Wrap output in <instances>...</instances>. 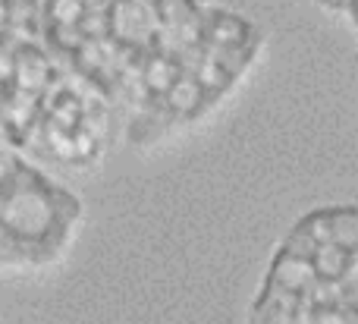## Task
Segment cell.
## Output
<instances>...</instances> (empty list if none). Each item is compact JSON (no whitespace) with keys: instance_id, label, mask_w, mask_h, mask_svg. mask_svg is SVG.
Segmentation results:
<instances>
[{"instance_id":"1","label":"cell","mask_w":358,"mask_h":324,"mask_svg":"<svg viewBox=\"0 0 358 324\" xmlns=\"http://www.w3.org/2000/svg\"><path fill=\"white\" fill-rule=\"evenodd\" d=\"M38 41L126 111L129 145L208 120L264 50L258 25L214 0H44Z\"/></svg>"},{"instance_id":"2","label":"cell","mask_w":358,"mask_h":324,"mask_svg":"<svg viewBox=\"0 0 358 324\" xmlns=\"http://www.w3.org/2000/svg\"><path fill=\"white\" fill-rule=\"evenodd\" d=\"M113 107L41 41L0 50V145L35 167L92 170L110 145Z\"/></svg>"},{"instance_id":"3","label":"cell","mask_w":358,"mask_h":324,"mask_svg":"<svg viewBox=\"0 0 358 324\" xmlns=\"http://www.w3.org/2000/svg\"><path fill=\"white\" fill-rule=\"evenodd\" d=\"M79 195L0 145V268L41 271L57 265L82 230Z\"/></svg>"},{"instance_id":"4","label":"cell","mask_w":358,"mask_h":324,"mask_svg":"<svg viewBox=\"0 0 358 324\" xmlns=\"http://www.w3.org/2000/svg\"><path fill=\"white\" fill-rule=\"evenodd\" d=\"M44 0H0V50L22 41H38Z\"/></svg>"},{"instance_id":"5","label":"cell","mask_w":358,"mask_h":324,"mask_svg":"<svg viewBox=\"0 0 358 324\" xmlns=\"http://www.w3.org/2000/svg\"><path fill=\"white\" fill-rule=\"evenodd\" d=\"M315 3L321 6L324 13H334V16H336V13H346L349 0H315Z\"/></svg>"},{"instance_id":"6","label":"cell","mask_w":358,"mask_h":324,"mask_svg":"<svg viewBox=\"0 0 358 324\" xmlns=\"http://www.w3.org/2000/svg\"><path fill=\"white\" fill-rule=\"evenodd\" d=\"M346 16H349V22H352V29L358 31V0H349V6H346Z\"/></svg>"}]
</instances>
